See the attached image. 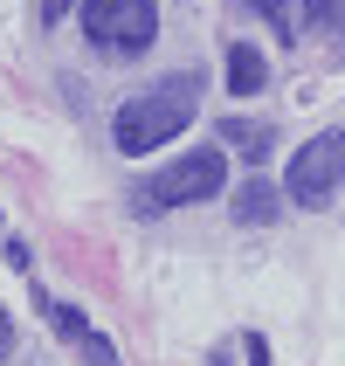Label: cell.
Listing matches in <instances>:
<instances>
[{
    "label": "cell",
    "instance_id": "6da1fadb",
    "mask_svg": "<svg viewBox=\"0 0 345 366\" xmlns=\"http://www.w3.org/2000/svg\"><path fill=\"white\" fill-rule=\"evenodd\" d=\"M194 111H201V76L180 69V76H159L152 90L124 97L111 139H118V152H159L166 139H180V124L194 118Z\"/></svg>",
    "mask_w": 345,
    "mask_h": 366
},
{
    "label": "cell",
    "instance_id": "7a4b0ae2",
    "mask_svg": "<svg viewBox=\"0 0 345 366\" xmlns=\"http://www.w3.org/2000/svg\"><path fill=\"white\" fill-rule=\"evenodd\" d=\"M228 187V152L221 145H201V152H180L173 166H159V173H145L139 187H131V214H173V207H194V201H214Z\"/></svg>",
    "mask_w": 345,
    "mask_h": 366
},
{
    "label": "cell",
    "instance_id": "3957f363",
    "mask_svg": "<svg viewBox=\"0 0 345 366\" xmlns=\"http://www.w3.org/2000/svg\"><path fill=\"white\" fill-rule=\"evenodd\" d=\"M83 35L97 56H145L159 35V0H83Z\"/></svg>",
    "mask_w": 345,
    "mask_h": 366
},
{
    "label": "cell",
    "instance_id": "277c9868",
    "mask_svg": "<svg viewBox=\"0 0 345 366\" xmlns=\"http://www.w3.org/2000/svg\"><path fill=\"white\" fill-rule=\"evenodd\" d=\"M339 180H345V124H331V132H318L311 145H297V152H290L284 201H297V207H325L331 194H339Z\"/></svg>",
    "mask_w": 345,
    "mask_h": 366
},
{
    "label": "cell",
    "instance_id": "5b68a950",
    "mask_svg": "<svg viewBox=\"0 0 345 366\" xmlns=\"http://www.w3.org/2000/svg\"><path fill=\"white\" fill-rule=\"evenodd\" d=\"M41 311H49V332H56V339L76 352L83 366H124V360H118V346H111V339H104V332L90 325L76 305H62V297H41Z\"/></svg>",
    "mask_w": 345,
    "mask_h": 366
},
{
    "label": "cell",
    "instance_id": "8992f818",
    "mask_svg": "<svg viewBox=\"0 0 345 366\" xmlns=\"http://www.w3.org/2000/svg\"><path fill=\"white\" fill-rule=\"evenodd\" d=\"M263 76H269V62L256 56V41H228V90L235 97H256Z\"/></svg>",
    "mask_w": 345,
    "mask_h": 366
},
{
    "label": "cell",
    "instance_id": "52a82bcc",
    "mask_svg": "<svg viewBox=\"0 0 345 366\" xmlns=\"http://www.w3.org/2000/svg\"><path fill=\"white\" fill-rule=\"evenodd\" d=\"M221 145H235L242 159H269V124H256V118H221Z\"/></svg>",
    "mask_w": 345,
    "mask_h": 366
},
{
    "label": "cell",
    "instance_id": "ba28073f",
    "mask_svg": "<svg viewBox=\"0 0 345 366\" xmlns=\"http://www.w3.org/2000/svg\"><path fill=\"white\" fill-rule=\"evenodd\" d=\"M269 214H276V187H263V180H249L242 194H235V222H249V228H263Z\"/></svg>",
    "mask_w": 345,
    "mask_h": 366
},
{
    "label": "cell",
    "instance_id": "9c48e42d",
    "mask_svg": "<svg viewBox=\"0 0 345 366\" xmlns=\"http://www.w3.org/2000/svg\"><path fill=\"white\" fill-rule=\"evenodd\" d=\"M304 28H311V35L345 41V0H304Z\"/></svg>",
    "mask_w": 345,
    "mask_h": 366
},
{
    "label": "cell",
    "instance_id": "30bf717a",
    "mask_svg": "<svg viewBox=\"0 0 345 366\" xmlns=\"http://www.w3.org/2000/svg\"><path fill=\"white\" fill-rule=\"evenodd\" d=\"M242 352H249V366H269V346H263V339H256V332H249V339H242Z\"/></svg>",
    "mask_w": 345,
    "mask_h": 366
},
{
    "label": "cell",
    "instance_id": "8fae6325",
    "mask_svg": "<svg viewBox=\"0 0 345 366\" xmlns=\"http://www.w3.org/2000/svg\"><path fill=\"white\" fill-rule=\"evenodd\" d=\"M7 352H14V318L0 311V360H7Z\"/></svg>",
    "mask_w": 345,
    "mask_h": 366
},
{
    "label": "cell",
    "instance_id": "7c38bea8",
    "mask_svg": "<svg viewBox=\"0 0 345 366\" xmlns=\"http://www.w3.org/2000/svg\"><path fill=\"white\" fill-rule=\"evenodd\" d=\"M62 7H69V0H41V21H62Z\"/></svg>",
    "mask_w": 345,
    "mask_h": 366
}]
</instances>
